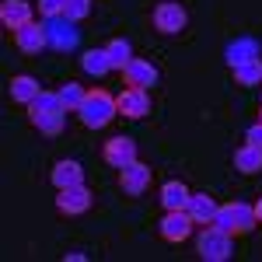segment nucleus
Here are the masks:
<instances>
[{"instance_id": "obj_1", "label": "nucleus", "mask_w": 262, "mask_h": 262, "mask_svg": "<svg viewBox=\"0 0 262 262\" xmlns=\"http://www.w3.org/2000/svg\"><path fill=\"white\" fill-rule=\"evenodd\" d=\"M77 116H81V122L88 129H101V126H108V122L119 116V108H116V98L98 88V91H88V98H84Z\"/></svg>"}, {"instance_id": "obj_2", "label": "nucleus", "mask_w": 262, "mask_h": 262, "mask_svg": "<svg viewBox=\"0 0 262 262\" xmlns=\"http://www.w3.org/2000/svg\"><path fill=\"white\" fill-rule=\"evenodd\" d=\"M213 227L217 231H227V234H248L255 227V206H245V203H227V206H217L213 213Z\"/></svg>"}, {"instance_id": "obj_3", "label": "nucleus", "mask_w": 262, "mask_h": 262, "mask_svg": "<svg viewBox=\"0 0 262 262\" xmlns=\"http://www.w3.org/2000/svg\"><path fill=\"white\" fill-rule=\"evenodd\" d=\"M200 259L206 262H224V259H231L234 255V234H227V231H217L213 224L206 227L200 234Z\"/></svg>"}, {"instance_id": "obj_4", "label": "nucleus", "mask_w": 262, "mask_h": 262, "mask_svg": "<svg viewBox=\"0 0 262 262\" xmlns=\"http://www.w3.org/2000/svg\"><path fill=\"white\" fill-rule=\"evenodd\" d=\"M154 28L161 32V35H179L182 28L189 25V11L182 7L179 0H161V4H154Z\"/></svg>"}, {"instance_id": "obj_5", "label": "nucleus", "mask_w": 262, "mask_h": 262, "mask_svg": "<svg viewBox=\"0 0 262 262\" xmlns=\"http://www.w3.org/2000/svg\"><path fill=\"white\" fill-rule=\"evenodd\" d=\"M116 108H119V116H126V119H143L150 112L147 88H126V91H119L116 95Z\"/></svg>"}, {"instance_id": "obj_6", "label": "nucleus", "mask_w": 262, "mask_h": 262, "mask_svg": "<svg viewBox=\"0 0 262 262\" xmlns=\"http://www.w3.org/2000/svg\"><path fill=\"white\" fill-rule=\"evenodd\" d=\"M150 175H154V171H150V164H140V161L119 168L122 192H126V196H143V192L150 189Z\"/></svg>"}, {"instance_id": "obj_7", "label": "nucleus", "mask_w": 262, "mask_h": 262, "mask_svg": "<svg viewBox=\"0 0 262 262\" xmlns=\"http://www.w3.org/2000/svg\"><path fill=\"white\" fill-rule=\"evenodd\" d=\"M46 35H49V46L53 49H74L77 46V28L67 14H56V18H46Z\"/></svg>"}, {"instance_id": "obj_8", "label": "nucleus", "mask_w": 262, "mask_h": 262, "mask_svg": "<svg viewBox=\"0 0 262 262\" xmlns=\"http://www.w3.org/2000/svg\"><path fill=\"white\" fill-rule=\"evenodd\" d=\"M158 234H161L164 242H171V245L185 242V238L192 234V217H189L185 210H168V217L158 224Z\"/></svg>"}, {"instance_id": "obj_9", "label": "nucleus", "mask_w": 262, "mask_h": 262, "mask_svg": "<svg viewBox=\"0 0 262 262\" xmlns=\"http://www.w3.org/2000/svg\"><path fill=\"white\" fill-rule=\"evenodd\" d=\"M56 210L63 217H77V213H88L91 210V192L84 185H70V189H60L56 196Z\"/></svg>"}, {"instance_id": "obj_10", "label": "nucleus", "mask_w": 262, "mask_h": 262, "mask_svg": "<svg viewBox=\"0 0 262 262\" xmlns=\"http://www.w3.org/2000/svg\"><path fill=\"white\" fill-rule=\"evenodd\" d=\"M14 42H18L21 53H28V56H39L42 49L49 46V35H46V25H35V21H28L25 28L14 32Z\"/></svg>"}, {"instance_id": "obj_11", "label": "nucleus", "mask_w": 262, "mask_h": 262, "mask_svg": "<svg viewBox=\"0 0 262 262\" xmlns=\"http://www.w3.org/2000/svg\"><path fill=\"white\" fill-rule=\"evenodd\" d=\"M105 161L112 164V168L133 164L137 161V140H129V137H112V140H105Z\"/></svg>"}, {"instance_id": "obj_12", "label": "nucleus", "mask_w": 262, "mask_h": 262, "mask_svg": "<svg viewBox=\"0 0 262 262\" xmlns=\"http://www.w3.org/2000/svg\"><path fill=\"white\" fill-rule=\"evenodd\" d=\"M122 77H126V84L129 88H150V84H158V67L147 60H129V67L122 70Z\"/></svg>"}, {"instance_id": "obj_13", "label": "nucleus", "mask_w": 262, "mask_h": 262, "mask_svg": "<svg viewBox=\"0 0 262 262\" xmlns=\"http://www.w3.org/2000/svg\"><path fill=\"white\" fill-rule=\"evenodd\" d=\"M0 21L7 25V28H25L28 21H32V4L28 0H4L0 4Z\"/></svg>"}, {"instance_id": "obj_14", "label": "nucleus", "mask_w": 262, "mask_h": 262, "mask_svg": "<svg viewBox=\"0 0 262 262\" xmlns=\"http://www.w3.org/2000/svg\"><path fill=\"white\" fill-rule=\"evenodd\" d=\"M185 213L192 217V224H210L213 213H217V203H213L210 192H192L189 203H185Z\"/></svg>"}, {"instance_id": "obj_15", "label": "nucleus", "mask_w": 262, "mask_h": 262, "mask_svg": "<svg viewBox=\"0 0 262 262\" xmlns=\"http://www.w3.org/2000/svg\"><path fill=\"white\" fill-rule=\"evenodd\" d=\"M53 185L56 189H70V185H84V168L77 161H60V164H53Z\"/></svg>"}, {"instance_id": "obj_16", "label": "nucleus", "mask_w": 262, "mask_h": 262, "mask_svg": "<svg viewBox=\"0 0 262 262\" xmlns=\"http://www.w3.org/2000/svg\"><path fill=\"white\" fill-rule=\"evenodd\" d=\"M189 189H185V182H164L161 185V206L164 210H185V203H189Z\"/></svg>"}, {"instance_id": "obj_17", "label": "nucleus", "mask_w": 262, "mask_h": 262, "mask_svg": "<svg viewBox=\"0 0 262 262\" xmlns=\"http://www.w3.org/2000/svg\"><path fill=\"white\" fill-rule=\"evenodd\" d=\"M234 168L245 171V175H255L262 171V147H252V143H245L234 150Z\"/></svg>"}, {"instance_id": "obj_18", "label": "nucleus", "mask_w": 262, "mask_h": 262, "mask_svg": "<svg viewBox=\"0 0 262 262\" xmlns=\"http://www.w3.org/2000/svg\"><path fill=\"white\" fill-rule=\"evenodd\" d=\"M49 112H63V101L56 91H39L35 98L28 101V119H35V116H49Z\"/></svg>"}, {"instance_id": "obj_19", "label": "nucleus", "mask_w": 262, "mask_h": 262, "mask_svg": "<svg viewBox=\"0 0 262 262\" xmlns=\"http://www.w3.org/2000/svg\"><path fill=\"white\" fill-rule=\"evenodd\" d=\"M231 70H234V84H242V88H255V84H262V60L259 56L238 63V67H231Z\"/></svg>"}, {"instance_id": "obj_20", "label": "nucleus", "mask_w": 262, "mask_h": 262, "mask_svg": "<svg viewBox=\"0 0 262 262\" xmlns=\"http://www.w3.org/2000/svg\"><path fill=\"white\" fill-rule=\"evenodd\" d=\"M39 91H42L39 81H35V77H28V74H18V77H11V98L21 101V105H28V101L35 98Z\"/></svg>"}, {"instance_id": "obj_21", "label": "nucleus", "mask_w": 262, "mask_h": 262, "mask_svg": "<svg viewBox=\"0 0 262 262\" xmlns=\"http://www.w3.org/2000/svg\"><path fill=\"white\" fill-rule=\"evenodd\" d=\"M255 56H259V42L255 39H234L227 46V63L231 67H238L245 60H255Z\"/></svg>"}, {"instance_id": "obj_22", "label": "nucleus", "mask_w": 262, "mask_h": 262, "mask_svg": "<svg viewBox=\"0 0 262 262\" xmlns=\"http://www.w3.org/2000/svg\"><path fill=\"white\" fill-rule=\"evenodd\" d=\"M105 53H108V63H112V70H126L129 60H133V46L126 39H112L105 46Z\"/></svg>"}, {"instance_id": "obj_23", "label": "nucleus", "mask_w": 262, "mask_h": 262, "mask_svg": "<svg viewBox=\"0 0 262 262\" xmlns=\"http://www.w3.org/2000/svg\"><path fill=\"white\" fill-rule=\"evenodd\" d=\"M56 95H60V101H63V112H81L84 98H88V91H84L77 81H67Z\"/></svg>"}, {"instance_id": "obj_24", "label": "nucleus", "mask_w": 262, "mask_h": 262, "mask_svg": "<svg viewBox=\"0 0 262 262\" xmlns=\"http://www.w3.org/2000/svg\"><path fill=\"white\" fill-rule=\"evenodd\" d=\"M81 67L91 74V77H101V74H108V70H112V63H108V53H105V49H91V53H84Z\"/></svg>"}, {"instance_id": "obj_25", "label": "nucleus", "mask_w": 262, "mask_h": 262, "mask_svg": "<svg viewBox=\"0 0 262 262\" xmlns=\"http://www.w3.org/2000/svg\"><path fill=\"white\" fill-rule=\"evenodd\" d=\"M32 126H35L39 133H46V137H60V133H63V112L35 116V119H32Z\"/></svg>"}, {"instance_id": "obj_26", "label": "nucleus", "mask_w": 262, "mask_h": 262, "mask_svg": "<svg viewBox=\"0 0 262 262\" xmlns=\"http://www.w3.org/2000/svg\"><path fill=\"white\" fill-rule=\"evenodd\" d=\"M70 21H84L91 14V0H67V11H63Z\"/></svg>"}, {"instance_id": "obj_27", "label": "nucleus", "mask_w": 262, "mask_h": 262, "mask_svg": "<svg viewBox=\"0 0 262 262\" xmlns=\"http://www.w3.org/2000/svg\"><path fill=\"white\" fill-rule=\"evenodd\" d=\"M39 11L46 14V18H56V14L67 11V0H39Z\"/></svg>"}, {"instance_id": "obj_28", "label": "nucleus", "mask_w": 262, "mask_h": 262, "mask_svg": "<svg viewBox=\"0 0 262 262\" xmlns=\"http://www.w3.org/2000/svg\"><path fill=\"white\" fill-rule=\"evenodd\" d=\"M245 140L252 143V147H262V122H255V126H248V133H245Z\"/></svg>"}, {"instance_id": "obj_29", "label": "nucleus", "mask_w": 262, "mask_h": 262, "mask_svg": "<svg viewBox=\"0 0 262 262\" xmlns=\"http://www.w3.org/2000/svg\"><path fill=\"white\" fill-rule=\"evenodd\" d=\"M255 221H259V224H262V200H259V203H255Z\"/></svg>"}, {"instance_id": "obj_30", "label": "nucleus", "mask_w": 262, "mask_h": 262, "mask_svg": "<svg viewBox=\"0 0 262 262\" xmlns=\"http://www.w3.org/2000/svg\"><path fill=\"white\" fill-rule=\"evenodd\" d=\"M259 122H262V105H259Z\"/></svg>"}]
</instances>
